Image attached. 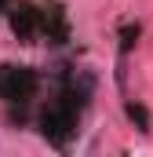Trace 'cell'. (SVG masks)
Returning <instances> with one entry per match:
<instances>
[{
  "label": "cell",
  "mask_w": 153,
  "mask_h": 157,
  "mask_svg": "<svg viewBox=\"0 0 153 157\" xmlns=\"http://www.w3.org/2000/svg\"><path fill=\"white\" fill-rule=\"evenodd\" d=\"M76 113H80V95H76V84H73V91H66V95H58L55 102L44 106V113H40L44 139H51L55 146H66L69 135L76 132Z\"/></svg>",
  "instance_id": "obj_1"
},
{
  "label": "cell",
  "mask_w": 153,
  "mask_h": 157,
  "mask_svg": "<svg viewBox=\"0 0 153 157\" xmlns=\"http://www.w3.org/2000/svg\"><path fill=\"white\" fill-rule=\"evenodd\" d=\"M37 91V73L29 66H0V99L22 102Z\"/></svg>",
  "instance_id": "obj_2"
},
{
  "label": "cell",
  "mask_w": 153,
  "mask_h": 157,
  "mask_svg": "<svg viewBox=\"0 0 153 157\" xmlns=\"http://www.w3.org/2000/svg\"><path fill=\"white\" fill-rule=\"evenodd\" d=\"M11 26H15V33L18 37H40V26H44V11L37 7H18L15 15H11Z\"/></svg>",
  "instance_id": "obj_3"
},
{
  "label": "cell",
  "mask_w": 153,
  "mask_h": 157,
  "mask_svg": "<svg viewBox=\"0 0 153 157\" xmlns=\"http://www.w3.org/2000/svg\"><path fill=\"white\" fill-rule=\"evenodd\" d=\"M128 117H131V121H139V128H142V132H150V117H146V110H142V106L128 102Z\"/></svg>",
  "instance_id": "obj_4"
},
{
  "label": "cell",
  "mask_w": 153,
  "mask_h": 157,
  "mask_svg": "<svg viewBox=\"0 0 153 157\" xmlns=\"http://www.w3.org/2000/svg\"><path fill=\"white\" fill-rule=\"evenodd\" d=\"M4 4H7V0H0V7H4Z\"/></svg>",
  "instance_id": "obj_5"
}]
</instances>
